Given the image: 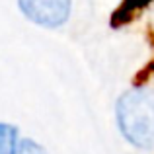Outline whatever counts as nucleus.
<instances>
[{"mask_svg":"<svg viewBox=\"0 0 154 154\" xmlns=\"http://www.w3.org/2000/svg\"><path fill=\"white\" fill-rule=\"evenodd\" d=\"M117 125L137 148H154V88L137 86L117 102Z\"/></svg>","mask_w":154,"mask_h":154,"instance_id":"1","label":"nucleus"},{"mask_svg":"<svg viewBox=\"0 0 154 154\" xmlns=\"http://www.w3.org/2000/svg\"><path fill=\"white\" fill-rule=\"evenodd\" d=\"M27 20L43 27H59L68 20L70 0H18Z\"/></svg>","mask_w":154,"mask_h":154,"instance_id":"2","label":"nucleus"},{"mask_svg":"<svg viewBox=\"0 0 154 154\" xmlns=\"http://www.w3.org/2000/svg\"><path fill=\"white\" fill-rule=\"evenodd\" d=\"M18 129L14 125L0 123V154H18Z\"/></svg>","mask_w":154,"mask_h":154,"instance_id":"3","label":"nucleus"},{"mask_svg":"<svg viewBox=\"0 0 154 154\" xmlns=\"http://www.w3.org/2000/svg\"><path fill=\"white\" fill-rule=\"evenodd\" d=\"M18 154H47V152H45V148H43L41 144H37L35 140L26 139V140H22V143H20Z\"/></svg>","mask_w":154,"mask_h":154,"instance_id":"4","label":"nucleus"}]
</instances>
